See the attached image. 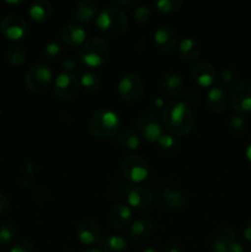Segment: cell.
Returning a JSON list of instances; mask_svg holds the SVG:
<instances>
[{
  "label": "cell",
  "mask_w": 251,
  "mask_h": 252,
  "mask_svg": "<svg viewBox=\"0 0 251 252\" xmlns=\"http://www.w3.org/2000/svg\"><path fill=\"white\" fill-rule=\"evenodd\" d=\"M162 123L171 134L182 137L192 132L194 128V115L191 107L181 100H171L162 107Z\"/></svg>",
  "instance_id": "cell-1"
},
{
  "label": "cell",
  "mask_w": 251,
  "mask_h": 252,
  "mask_svg": "<svg viewBox=\"0 0 251 252\" xmlns=\"http://www.w3.org/2000/svg\"><path fill=\"white\" fill-rule=\"evenodd\" d=\"M121 128V118L110 108H100L90 116L88 129L96 138H111L118 133Z\"/></svg>",
  "instance_id": "cell-2"
},
{
  "label": "cell",
  "mask_w": 251,
  "mask_h": 252,
  "mask_svg": "<svg viewBox=\"0 0 251 252\" xmlns=\"http://www.w3.org/2000/svg\"><path fill=\"white\" fill-rule=\"evenodd\" d=\"M110 57V44L102 37H91L86 39L79 49V61L89 69L102 66Z\"/></svg>",
  "instance_id": "cell-3"
},
{
  "label": "cell",
  "mask_w": 251,
  "mask_h": 252,
  "mask_svg": "<svg viewBox=\"0 0 251 252\" xmlns=\"http://www.w3.org/2000/svg\"><path fill=\"white\" fill-rule=\"evenodd\" d=\"M96 26L108 37H118L127 30V15L121 7L107 6L100 10L96 16Z\"/></svg>",
  "instance_id": "cell-4"
},
{
  "label": "cell",
  "mask_w": 251,
  "mask_h": 252,
  "mask_svg": "<svg viewBox=\"0 0 251 252\" xmlns=\"http://www.w3.org/2000/svg\"><path fill=\"white\" fill-rule=\"evenodd\" d=\"M53 80V74L47 64L36 63L30 66L25 75V85L33 94H43L48 90Z\"/></svg>",
  "instance_id": "cell-5"
},
{
  "label": "cell",
  "mask_w": 251,
  "mask_h": 252,
  "mask_svg": "<svg viewBox=\"0 0 251 252\" xmlns=\"http://www.w3.org/2000/svg\"><path fill=\"white\" fill-rule=\"evenodd\" d=\"M144 93V81L137 73H127L118 83V95L125 102H137Z\"/></svg>",
  "instance_id": "cell-6"
},
{
  "label": "cell",
  "mask_w": 251,
  "mask_h": 252,
  "mask_svg": "<svg viewBox=\"0 0 251 252\" xmlns=\"http://www.w3.org/2000/svg\"><path fill=\"white\" fill-rule=\"evenodd\" d=\"M121 171L126 179L138 185L149 175V165L139 155H128L122 160Z\"/></svg>",
  "instance_id": "cell-7"
},
{
  "label": "cell",
  "mask_w": 251,
  "mask_h": 252,
  "mask_svg": "<svg viewBox=\"0 0 251 252\" xmlns=\"http://www.w3.org/2000/svg\"><path fill=\"white\" fill-rule=\"evenodd\" d=\"M135 130L140 138L149 143H157L162 135L161 126L152 112H143L135 121Z\"/></svg>",
  "instance_id": "cell-8"
},
{
  "label": "cell",
  "mask_w": 251,
  "mask_h": 252,
  "mask_svg": "<svg viewBox=\"0 0 251 252\" xmlns=\"http://www.w3.org/2000/svg\"><path fill=\"white\" fill-rule=\"evenodd\" d=\"M53 89L54 94L59 100L73 101L78 96L80 85H79L78 79L74 74L62 71L54 79Z\"/></svg>",
  "instance_id": "cell-9"
},
{
  "label": "cell",
  "mask_w": 251,
  "mask_h": 252,
  "mask_svg": "<svg viewBox=\"0 0 251 252\" xmlns=\"http://www.w3.org/2000/svg\"><path fill=\"white\" fill-rule=\"evenodd\" d=\"M0 31L10 41H22L29 34V25L22 16L11 14L1 20Z\"/></svg>",
  "instance_id": "cell-10"
},
{
  "label": "cell",
  "mask_w": 251,
  "mask_h": 252,
  "mask_svg": "<svg viewBox=\"0 0 251 252\" xmlns=\"http://www.w3.org/2000/svg\"><path fill=\"white\" fill-rule=\"evenodd\" d=\"M229 102L236 113L245 115L251 112V81H239L231 89Z\"/></svg>",
  "instance_id": "cell-11"
},
{
  "label": "cell",
  "mask_w": 251,
  "mask_h": 252,
  "mask_svg": "<svg viewBox=\"0 0 251 252\" xmlns=\"http://www.w3.org/2000/svg\"><path fill=\"white\" fill-rule=\"evenodd\" d=\"M127 202L128 207L137 209V211H145L152 207L154 196H153L152 189L144 185H134V186L128 187L127 192Z\"/></svg>",
  "instance_id": "cell-12"
},
{
  "label": "cell",
  "mask_w": 251,
  "mask_h": 252,
  "mask_svg": "<svg viewBox=\"0 0 251 252\" xmlns=\"http://www.w3.org/2000/svg\"><path fill=\"white\" fill-rule=\"evenodd\" d=\"M76 236L85 246H94L101 241V230L94 220H83L76 226Z\"/></svg>",
  "instance_id": "cell-13"
},
{
  "label": "cell",
  "mask_w": 251,
  "mask_h": 252,
  "mask_svg": "<svg viewBox=\"0 0 251 252\" xmlns=\"http://www.w3.org/2000/svg\"><path fill=\"white\" fill-rule=\"evenodd\" d=\"M59 37H61L62 42L69 47H78L83 46L84 42L86 41V32L76 22H70L62 27L61 32H59Z\"/></svg>",
  "instance_id": "cell-14"
},
{
  "label": "cell",
  "mask_w": 251,
  "mask_h": 252,
  "mask_svg": "<svg viewBox=\"0 0 251 252\" xmlns=\"http://www.w3.org/2000/svg\"><path fill=\"white\" fill-rule=\"evenodd\" d=\"M238 239L235 230L230 226L218 229L211 239L212 252H229L230 246Z\"/></svg>",
  "instance_id": "cell-15"
},
{
  "label": "cell",
  "mask_w": 251,
  "mask_h": 252,
  "mask_svg": "<svg viewBox=\"0 0 251 252\" xmlns=\"http://www.w3.org/2000/svg\"><path fill=\"white\" fill-rule=\"evenodd\" d=\"M191 78L201 88H212L217 80V70L211 63H197L191 70Z\"/></svg>",
  "instance_id": "cell-16"
},
{
  "label": "cell",
  "mask_w": 251,
  "mask_h": 252,
  "mask_svg": "<svg viewBox=\"0 0 251 252\" xmlns=\"http://www.w3.org/2000/svg\"><path fill=\"white\" fill-rule=\"evenodd\" d=\"M202 56V47L196 38L186 37L179 44V57L184 63L197 64Z\"/></svg>",
  "instance_id": "cell-17"
},
{
  "label": "cell",
  "mask_w": 251,
  "mask_h": 252,
  "mask_svg": "<svg viewBox=\"0 0 251 252\" xmlns=\"http://www.w3.org/2000/svg\"><path fill=\"white\" fill-rule=\"evenodd\" d=\"M155 46L162 53H170L177 44V32L170 26H160L154 33Z\"/></svg>",
  "instance_id": "cell-18"
},
{
  "label": "cell",
  "mask_w": 251,
  "mask_h": 252,
  "mask_svg": "<svg viewBox=\"0 0 251 252\" xmlns=\"http://www.w3.org/2000/svg\"><path fill=\"white\" fill-rule=\"evenodd\" d=\"M161 199L165 206L172 211L181 212L187 207V196L184 191L174 186H167L162 189Z\"/></svg>",
  "instance_id": "cell-19"
},
{
  "label": "cell",
  "mask_w": 251,
  "mask_h": 252,
  "mask_svg": "<svg viewBox=\"0 0 251 252\" xmlns=\"http://www.w3.org/2000/svg\"><path fill=\"white\" fill-rule=\"evenodd\" d=\"M228 102L229 97L224 89H221L220 86H216V88L209 89L208 94H207L206 96V105L207 108H208L212 113H216V115L223 113L224 111L226 110Z\"/></svg>",
  "instance_id": "cell-20"
},
{
  "label": "cell",
  "mask_w": 251,
  "mask_h": 252,
  "mask_svg": "<svg viewBox=\"0 0 251 252\" xmlns=\"http://www.w3.org/2000/svg\"><path fill=\"white\" fill-rule=\"evenodd\" d=\"M133 212L127 204H116L110 212V221L117 230H126L133 223Z\"/></svg>",
  "instance_id": "cell-21"
},
{
  "label": "cell",
  "mask_w": 251,
  "mask_h": 252,
  "mask_svg": "<svg viewBox=\"0 0 251 252\" xmlns=\"http://www.w3.org/2000/svg\"><path fill=\"white\" fill-rule=\"evenodd\" d=\"M98 14V5L94 0H80L73 11L74 19L79 25H89Z\"/></svg>",
  "instance_id": "cell-22"
},
{
  "label": "cell",
  "mask_w": 251,
  "mask_h": 252,
  "mask_svg": "<svg viewBox=\"0 0 251 252\" xmlns=\"http://www.w3.org/2000/svg\"><path fill=\"white\" fill-rule=\"evenodd\" d=\"M153 230H154V224L152 219L148 217H140L135 219L130 225L129 235L134 243H144L152 236Z\"/></svg>",
  "instance_id": "cell-23"
},
{
  "label": "cell",
  "mask_w": 251,
  "mask_h": 252,
  "mask_svg": "<svg viewBox=\"0 0 251 252\" xmlns=\"http://www.w3.org/2000/svg\"><path fill=\"white\" fill-rule=\"evenodd\" d=\"M161 88L166 95L171 97H177L184 91V80L179 73L169 70L161 76Z\"/></svg>",
  "instance_id": "cell-24"
},
{
  "label": "cell",
  "mask_w": 251,
  "mask_h": 252,
  "mask_svg": "<svg viewBox=\"0 0 251 252\" xmlns=\"http://www.w3.org/2000/svg\"><path fill=\"white\" fill-rule=\"evenodd\" d=\"M52 11V4L47 0H36L30 5L29 14L33 21L37 22H44L51 17Z\"/></svg>",
  "instance_id": "cell-25"
},
{
  "label": "cell",
  "mask_w": 251,
  "mask_h": 252,
  "mask_svg": "<svg viewBox=\"0 0 251 252\" xmlns=\"http://www.w3.org/2000/svg\"><path fill=\"white\" fill-rule=\"evenodd\" d=\"M101 249L102 252H127L128 241L127 239L120 234H112L106 238L101 239Z\"/></svg>",
  "instance_id": "cell-26"
},
{
  "label": "cell",
  "mask_w": 251,
  "mask_h": 252,
  "mask_svg": "<svg viewBox=\"0 0 251 252\" xmlns=\"http://www.w3.org/2000/svg\"><path fill=\"white\" fill-rule=\"evenodd\" d=\"M142 138L138 134L137 130L134 129H126L122 130L116 138V143L121 148L127 150H137L140 147Z\"/></svg>",
  "instance_id": "cell-27"
},
{
  "label": "cell",
  "mask_w": 251,
  "mask_h": 252,
  "mask_svg": "<svg viewBox=\"0 0 251 252\" xmlns=\"http://www.w3.org/2000/svg\"><path fill=\"white\" fill-rule=\"evenodd\" d=\"M101 83H102L101 75L95 70L86 71L81 76V86L85 90V93L88 94L96 93L100 89Z\"/></svg>",
  "instance_id": "cell-28"
},
{
  "label": "cell",
  "mask_w": 251,
  "mask_h": 252,
  "mask_svg": "<svg viewBox=\"0 0 251 252\" xmlns=\"http://www.w3.org/2000/svg\"><path fill=\"white\" fill-rule=\"evenodd\" d=\"M157 149L165 155H174L179 150V143L171 134H162L157 142Z\"/></svg>",
  "instance_id": "cell-29"
},
{
  "label": "cell",
  "mask_w": 251,
  "mask_h": 252,
  "mask_svg": "<svg viewBox=\"0 0 251 252\" xmlns=\"http://www.w3.org/2000/svg\"><path fill=\"white\" fill-rule=\"evenodd\" d=\"M5 59L10 65H21L26 59V51L22 46H12L5 53Z\"/></svg>",
  "instance_id": "cell-30"
},
{
  "label": "cell",
  "mask_w": 251,
  "mask_h": 252,
  "mask_svg": "<svg viewBox=\"0 0 251 252\" xmlns=\"http://www.w3.org/2000/svg\"><path fill=\"white\" fill-rule=\"evenodd\" d=\"M229 129L236 135H240L243 133L246 132L249 127V120L245 115H241V113H236L233 117H230L229 120Z\"/></svg>",
  "instance_id": "cell-31"
},
{
  "label": "cell",
  "mask_w": 251,
  "mask_h": 252,
  "mask_svg": "<svg viewBox=\"0 0 251 252\" xmlns=\"http://www.w3.org/2000/svg\"><path fill=\"white\" fill-rule=\"evenodd\" d=\"M17 234V229L14 224L4 223L0 225V248L11 243Z\"/></svg>",
  "instance_id": "cell-32"
},
{
  "label": "cell",
  "mask_w": 251,
  "mask_h": 252,
  "mask_svg": "<svg viewBox=\"0 0 251 252\" xmlns=\"http://www.w3.org/2000/svg\"><path fill=\"white\" fill-rule=\"evenodd\" d=\"M154 6L157 7V11L162 14H172L181 9L182 1L181 0H160V1L154 2Z\"/></svg>",
  "instance_id": "cell-33"
},
{
  "label": "cell",
  "mask_w": 251,
  "mask_h": 252,
  "mask_svg": "<svg viewBox=\"0 0 251 252\" xmlns=\"http://www.w3.org/2000/svg\"><path fill=\"white\" fill-rule=\"evenodd\" d=\"M62 46L56 41H51L42 49V57L47 61H54L62 54Z\"/></svg>",
  "instance_id": "cell-34"
},
{
  "label": "cell",
  "mask_w": 251,
  "mask_h": 252,
  "mask_svg": "<svg viewBox=\"0 0 251 252\" xmlns=\"http://www.w3.org/2000/svg\"><path fill=\"white\" fill-rule=\"evenodd\" d=\"M220 80L224 84H228V85H233V84H238L240 80V71L238 70L234 66H226L223 70L220 71Z\"/></svg>",
  "instance_id": "cell-35"
},
{
  "label": "cell",
  "mask_w": 251,
  "mask_h": 252,
  "mask_svg": "<svg viewBox=\"0 0 251 252\" xmlns=\"http://www.w3.org/2000/svg\"><path fill=\"white\" fill-rule=\"evenodd\" d=\"M133 16H134L135 22H137L138 25H145L149 21L150 17H152V11H150L149 7L145 6V5H139V6L135 7Z\"/></svg>",
  "instance_id": "cell-36"
},
{
  "label": "cell",
  "mask_w": 251,
  "mask_h": 252,
  "mask_svg": "<svg viewBox=\"0 0 251 252\" xmlns=\"http://www.w3.org/2000/svg\"><path fill=\"white\" fill-rule=\"evenodd\" d=\"M9 252H36V249L31 241L19 240L11 246Z\"/></svg>",
  "instance_id": "cell-37"
},
{
  "label": "cell",
  "mask_w": 251,
  "mask_h": 252,
  "mask_svg": "<svg viewBox=\"0 0 251 252\" xmlns=\"http://www.w3.org/2000/svg\"><path fill=\"white\" fill-rule=\"evenodd\" d=\"M61 68L63 69V71H65V73L73 74L74 71L78 70L79 64L78 62L75 61V58H73V57H68V58L63 59V61L61 62Z\"/></svg>",
  "instance_id": "cell-38"
},
{
  "label": "cell",
  "mask_w": 251,
  "mask_h": 252,
  "mask_svg": "<svg viewBox=\"0 0 251 252\" xmlns=\"http://www.w3.org/2000/svg\"><path fill=\"white\" fill-rule=\"evenodd\" d=\"M199 101V95L196 90H188L186 93V100H185V103L188 106L193 105V103H197Z\"/></svg>",
  "instance_id": "cell-39"
},
{
  "label": "cell",
  "mask_w": 251,
  "mask_h": 252,
  "mask_svg": "<svg viewBox=\"0 0 251 252\" xmlns=\"http://www.w3.org/2000/svg\"><path fill=\"white\" fill-rule=\"evenodd\" d=\"M10 207V201L5 194L0 193V214L5 213V212L9 209Z\"/></svg>",
  "instance_id": "cell-40"
},
{
  "label": "cell",
  "mask_w": 251,
  "mask_h": 252,
  "mask_svg": "<svg viewBox=\"0 0 251 252\" xmlns=\"http://www.w3.org/2000/svg\"><path fill=\"white\" fill-rule=\"evenodd\" d=\"M164 252H182V248L177 243H169L164 248Z\"/></svg>",
  "instance_id": "cell-41"
},
{
  "label": "cell",
  "mask_w": 251,
  "mask_h": 252,
  "mask_svg": "<svg viewBox=\"0 0 251 252\" xmlns=\"http://www.w3.org/2000/svg\"><path fill=\"white\" fill-rule=\"evenodd\" d=\"M244 238H245V240L251 243V219L244 226Z\"/></svg>",
  "instance_id": "cell-42"
},
{
  "label": "cell",
  "mask_w": 251,
  "mask_h": 252,
  "mask_svg": "<svg viewBox=\"0 0 251 252\" xmlns=\"http://www.w3.org/2000/svg\"><path fill=\"white\" fill-rule=\"evenodd\" d=\"M245 155L249 160L251 161V138H249L248 144H246V150H245Z\"/></svg>",
  "instance_id": "cell-43"
},
{
  "label": "cell",
  "mask_w": 251,
  "mask_h": 252,
  "mask_svg": "<svg viewBox=\"0 0 251 252\" xmlns=\"http://www.w3.org/2000/svg\"><path fill=\"white\" fill-rule=\"evenodd\" d=\"M113 5H123V6H130V5H133V1H122V0H113Z\"/></svg>",
  "instance_id": "cell-44"
},
{
  "label": "cell",
  "mask_w": 251,
  "mask_h": 252,
  "mask_svg": "<svg viewBox=\"0 0 251 252\" xmlns=\"http://www.w3.org/2000/svg\"><path fill=\"white\" fill-rule=\"evenodd\" d=\"M81 252H102L100 249H96V248H88L85 250H83Z\"/></svg>",
  "instance_id": "cell-45"
},
{
  "label": "cell",
  "mask_w": 251,
  "mask_h": 252,
  "mask_svg": "<svg viewBox=\"0 0 251 252\" xmlns=\"http://www.w3.org/2000/svg\"><path fill=\"white\" fill-rule=\"evenodd\" d=\"M142 252H157V250L154 248H145Z\"/></svg>",
  "instance_id": "cell-46"
},
{
  "label": "cell",
  "mask_w": 251,
  "mask_h": 252,
  "mask_svg": "<svg viewBox=\"0 0 251 252\" xmlns=\"http://www.w3.org/2000/svg\"><path fill=\"white\" fill-rule=\"evenodd\" d=\"M0 116H1V108H0Z\"/></svg>",
  "instance_id": "cell-47"
},
{
  "label": "cell",
  "mask_w": 251,
  "mask_h": 252,
  "mask_svg": "<svg viewBox=\"0 0 251 252\" xmlns=\"http://www.w3.org/2000/svg\"><path fill=\"white\" fill-rule=\"evenodd\" d=\"M249 252H251V250H250V251H249Z\"/></svg>",
  "instance_id": "cell-48"
}]
</instances>
